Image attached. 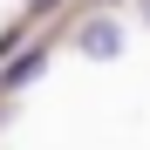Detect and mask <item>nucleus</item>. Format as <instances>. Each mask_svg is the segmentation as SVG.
<instances>
[{"mask_svg":"<svg viewBox=\"0 0 150 150\" xmlns=\"http://www.w3.org/2000/svg\"><path fill=\"white\" fill-rule=\"evenodd\" d=\"M82 48H89L96 62H109V55H116V28H109V21H96V28L82 34Z\"/></svg>","mask_w":150,"mask_h":150,"instance_id":"f257e3e1","label":"nucleus"},{"mask_svg":"<svg viewBox=\"0 0 150 150\" xmlns=\"http://www.w3.org/2000/svg\"><path fill=\"white\" fill-rule=\"evenodd\" d=\"M28 75H41V55H21V62L7 68V82H28Z\"/></svg>","mask_w":150,"mask_h":150,"instance_id":"f03ea898","label":"nucleus"}]
</instances>
